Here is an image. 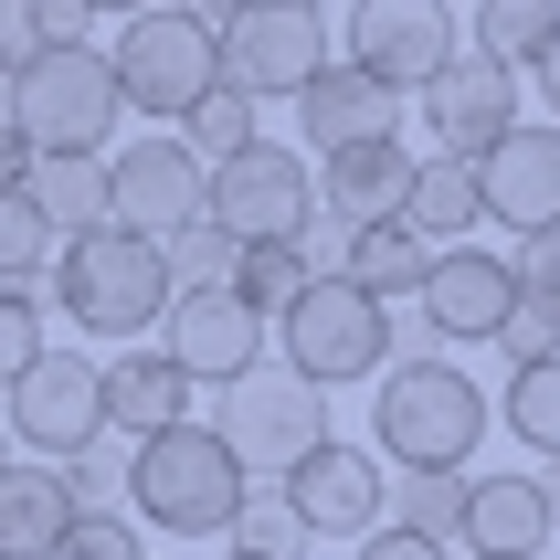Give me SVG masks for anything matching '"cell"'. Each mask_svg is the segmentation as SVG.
<instances>
[{"label": "cell", "mask_w": 560, "mask_h": 560, "mask_svg": "<svg viewBox=\"0 0 560 560\" xmlns=\"http://www.w3.org/2000/svg\"><path fill=\"white\" fill-rule=\"evenodd\" d=\"M254 476L233 466V444L212 423H170V434L127 444V508L138 529H170V539H233Z\"/></svg>", "instance_id": "obj_1"}, {"label": "cell", "mask_w": 560, "mask_h": 560, "mask_svg": "<svg viewBox=\"0 0 560 560\" xmlns=\"http://www.w3.org/2000/svg\"><path fill=\"white\" fill-rule=\"evenodd\" d=\"M487 392H476L444 349H412V360H392V371L371 381V444L392 455V466H455L466 476V455L487 444Z\"/></svg>", "instance_id": "obj_2"}, {"label": "cell", "mask_w": 560, "mask_h": 560, "mask_svg": "<svg viewBox=\"0 0 560 560\" xmlns=\"http://www.w3.org/2000/svg\"><path fill=\"white\" fill-rule=\"evenodd\" d=\"M117 117L127 106H117V74H106V43H43V54L0 85V127H11L32 159H95Z\"/></svg>", "instance_id": "obj_3"}, {"label": "cell", "mask_w": 560, "mask_h": 560, "mask_svg": "<svg viewBox=\"0 0 560 560\" xmlns=\"http://www.w3.org/2000/svg\"><path fill=\"white\" fill-rule=\"evenodd\" d=\"M43 285H54V307L85 328V339H138V328H159L170 317V254L138 244V233H74V244H54V265H43Z\"/></svg>", "instance_id": "obj_4"}, {"label": "cell", "mask_w": 560, "mask_h": 560, "mask_svg": "<svg viewBox=\"0 0 560 560\" xmlns=\"http://www.w3.org/2000/svg\"><path fill=\"white\" fill-rule=\"evenodd\" d=\"M276 339H285V371L307 381V392H328V381H371V371H392V360L423 349L381 296H360V285H339V276H317L307 296L276 317Z\"/></svg>", "instance_id": "obj_5"}, {"label": "cell", "mask_w": 560, "mask_h": 560, "mask_svg": "<svg viewBox=\"0 0 560 560\" xmlns=\"http://www.w3.org/2000/svg\"><path fill=\"white\" fill-rule=\"evenodd\" d=\"M106 74H117V106H138V117H159L170 138H180V117L222 85V43L159 0V11H138V22L106 43Z\"/></svg>", "instance_id": "obj_6"}, {"label": "cell", "mask_w": 560, "mask_h": 560, "mask_svg": "<svg viewBox=\"0 0 560 560\" xmlns=\"http://www.w3.org/2000/svg\"><path fill=\"white\" fill-rule=\"evenodd\" d=\"M212 43H222V85H244L254 106H265V95H307L317 74L339 63V32H328L317 0H244Z\"/></svg>", "instance_id": "obj_7"}, {"label": "cell", "mask_w": 560, "mask_h": 560, "mask_svg": "<svg viewBox=\"0 0 560 560\" xmlns=\"http://www.w3.org/2000/svg\"><path fill=\"white\" fill-rule=\"evenodd\" d=\"M212 434L233 444V466H244L254 487H285V476L328 444V392H307L296 371H276V360H265L254 381H233V392H222V423H212Z\"/></svg>", "instance_id": "obj_8"}, {"label": "cell", "mask_w": 560, "mask_h": 560, "mask_svg": "<svg viewBox=\"0 0 560 560\" xmlns=\"http://www.w3.org/2000/svg\"><path fill=\"white\" fill-rule=\"evenodd\" d=\"M0 434L32 444V455H54V466H74L85 444H106V381H95V360L85 349H43L0 392Z\"/></svg>", "instance_id": "obj_9"}, {"label": "cell", "mask_w": 560, "mask_h": 560, "mask_svg": "<svg viewBox=\"0 0 560 560\" xmlns=\"http://www.w3.org/2000/svg\"><path fill=\"white\" fill-rule=\"evenodd\" d=\"M106 222L170 254L190 222H212V170H201L180 138H138V149L106 159Z\"/></svg>", "instance_id": "obj_10"}, {"label": "cell", "mask_w": 560, "mask_h": 560, "mask_svg": "<svg viewBox=\"0 0 560 560\" xmlns=\"http://www.w3.org/2000/svg\"><path fill=\"white\" fill-rule=\"evenodd\" d=\"M339 54L360 63L371 85H392V95H423V85L444 74V63L466 54V32H455V11H444V0H349Z\"/></svg>", "instance_id": "obj_11"}, {"label": "cell", "mask_w": 560, "mask_h": 560, "mask_svg": "<svg viewBox=\"0 0 560 560\" xmlns=\"http://www.w3.org/2000/svg\"><path fill=\"white\" fill-rule=\"evenodd\" d=\"M212 222L233 244H296L317 222V170L296 149H276V138H254L244 159L212 170Z\"/></svg>", "instance_id": "obj_12"}, {"label": "cell", "mask_w": 560, "mask_h": 560, "mask_svg": "<svg viewBox=\"0 0 560 560\" xmlns=\"http://www.w3.org/2000/svg\"><path fill=\"white\" fill-rule=\"evenodd\" d=\"M265 339H276V328H265L233 285H212V296H170V317H159V360H170L190 392H201V381H212V392L254 381V371H265Z\"/></svg>", "instance_id": "obj_13"}, {"label": "cell", "mask_w": 560, "mask_h": 560, "mask_svg": "<svg viewBox=\"0 0 560 560\" xmlns=\"http://www.w3.org/2000/svg\"><path fill=\"white\" fill-rule=\"evenodd\" d=\"M423 339H455V349H498L508 328V296H518V276H508V254L487 244H444L434 265H423Z\"/></svg>", "instance_id": "obj_14"}, {"label": "cell", "mask_w": 560, "mask_h": 560, "mask_svg": "<svg viewBox=\"0 0 560 560\" xmlns=\"http://www.w3.org/2000/svg\"><path fill=\"white\" fill-rule=\"evenodd\" d=\"M423 127H434V159H466V170H476V159L518 127V74H508V63H487V54L466 43V54L423 85Z\"/></svg>", "instance_id": "obj_15"}, {"label": "cell", "mask_w": 560, "mask_h": 560, "mask_svg": "<svg viewBox=\"0 0 560 560\" xmlns=\"http://www.w3.org/2000/svg\"><path fill=\"white\" fill-rule=\"evenodd\" d=\"M276 498L296 508V529H307V539H349V550H360V539L381 529V498H392V476H381L360 444H339V434H328L307 466L276 487Z\"/></svg>", "instance_id": "obj_16"}, {"label": "cell", "mask_w": 560, "mask_h": 560, "mask_svg": "<svg viewBox=\"0 0 560 560\" xmlns=\"http://www.w3.org/2000/svg\"><path fill=\"white\" fill-rule=\"evenodd\" d=\"M476 201H487V222H508V244L518 233H550L560 222V127H508L498 149L476 159Z\"/></svg>", "instance_id": "obj_17"}, {"label": "cell", "mask_w": 560, "mask_h": 560, "mask_svg": "<svg viewBox=\"0 0 560 560\" xmlns=\"http://www.w3.org/2000/svg\"><path fill=\"white\" fill-rule=\"evenodd\" d=\"M560 529H550V498H539L529 466H487L466 476V560H550Z\"/></svg>", "instance_id": "obj_18"}, {"label": "cell", "mask_w": 560, "mask_h": 560, "mask_svg": "<svg viewBox=\"0 0 560 560\" xmlns=\"http://www.w3.org/2000/svg\"><path fill=\"white\" fill-rule=\"evenodd\" d=\"M402 190H412V149L402 138H360V149H328L317 159V212L328 222H402Z\"/></svg>", "instance_id": "obj_19"}, {"label": "cell", "mask_w": 560, "mask_h": 560, "mask_svg": "<svg viewBox=\"0 0 560 560\" xmlns=\"http://www.w3.org/2000/svg\"><path fill=\"white\" fill-rule=\"evenodd\" d=\"M296 127H307V138H317V159H328V149H360V138H392V127H402V95H392V85H371V74L339 54L307 95H296Z\"/></svg>", "instance_id": "obj_20"}, {"label": "cell", "mask_w": 560, "mask_h": 560, "mask_svg": "<svg viewBox=\"0 0 560 560\" xmlns=\"http://www.w3.org/2000/svg\"><path fill=\"white\" fill-rule=\"evenodd\" d=\"M106 434L117 444H149V434H170V423H190V381L159 360V349H127V360H106Z\"/></svg>", "instance_id": "obj_21"}, {"label": "cell", "mask_w": 560, "mask_h": 560, "mask_svg": "<svg viewBox=\"0 0 560 560\" xmlns=\"http://www.w3.org/2000/svg\"><path fill=\"white\" fill-rule=\"evenodd\" d=\"M74 518L85 508H74L63 466H0V560H54Z\"/></svg>", "instance_id": "obj_22"}, {"label": "cell", "mask_w": 560, "mask_h": 560, "mask_svg": "<svg viewBox=\"0 0 560 560\" xmlns=\"http://www.w3.org/2000/svg\"><path fill=\"white\" fill-rule=\"evenodd\" d=\"M476 222H487V201H476L466 159H412V190H402V233H412V244L444 254V244H466Z\"/></svg>", "instance_id": "obj_23"}, {"label": "cell", "mask_w": 560, "mask_h": 560, "mask_svg": "<svg viewBox=\"0 0 560 560\" xmlns=\"http://www.w3.org/2000/svg\"><path fill=\"white\" fill-rule=\"evenodd\" d=\"M381 529L423 539V550H466V476H455V466H412V476H392Z\"/></svg>", "instance_id": "obj_24"}, {"label": "cell", "mask_w": 560, "mask_h": 560, "mask_svg": "<svg viewBox=\"0 0 560 560\" xmlns=\"http://www.w3.org/2000/svg\"><path fill=\"white\" fill-rule=\"evenodd\" d=\"M22 201L43 212V233H54V244H74V233H106V159H32Z\"/></svg>", "instance_id": "obj_25"}, {"label": "cell", "mask_w": 560, "mask_h": 560, "mask_svg": "<svg viewBox=\"0 0 560 560\" xmlns=\"http://www.w3.org/2000/svg\"><path fill=\"white\" fill-rule=\"evenodd\" d=\"M423 265H434V254L412 244L402 222H360V233H349V254H339V285H360V296H381V307H392V296H412V285H423Z\"/></svg>", "instance_id": "obj_26"}, {"label": "cell", "mask_w": 560, "mask_h": 560, "mask_svg": "<svg viewBox=\"0 0 560 560\" xmlns=\"http://www.w3.org/2000/svg\"><path fill=\"white\" fill-rule=\"evenodd\" d=\"M487 63H508V74H529L539 54L560 43V0H476V32H466Z\"/></svg>", "instance_id": "obj_27"}, {"label": "cell", "mask_w": 560, "mask_h": 560, "mask_svg": "<svg viewBox=\"0 0 560 560\" xmlns=\"http://www.w3.org/2000/svg\"><path fill=\"white\" fill-rule=\"evenodd\" d=\"M307 285H317V276H307V254H296V244H244V265H233V296H244L265 328H276Z\"/></svg>", "instance_id": "obj_28"}, {"label": "cell", "mask_w": 560, "mask_h": 560, "mask_svg": "<svg viewBox=\"0 0 560 560\" xmlns=\"http://www.w3.org/2000/svg\"><path fill=\"white\" fill-rule=\"evenodd\" d=\"M180 149L201 159V170L244 159V149H254V95H244V85H212V95H201V106L180 117Z\"/></svg>", "instance_id": "obj_29"}, {"label": "cell", "mask_w": 560, "mask_h": 560, "mask_svg": "<svg viewBox=\"0 0 560 560\" xmlns=\"http://www.w3.org/2000/svg\"><path fill=\"white\" fill-rule=\"evenodd\" d=\"M508 444H529L560 466V360H529V371H508Z\"/></svg>", "instance_id": "obj_30"}, {"label": "cell", "mask_w": 560, "mask_h": 560, "mask_svg": "<svg viewBox=\"0 0 560 560\" xmlns=\"http://www.w3.org/2000/svg\"><path fill=\"white\" fill-rule=\"evenodd\" d=\"M233 265H244V244H233L222 222H190L180 244H170V285H180V296H212V285H233Z\"/></svg>", "instance_id": "obj_31"}, {"label": "cell", "mask_w": 560, "mask_h": 560, "mask_svg": "<svg viewBox=\"0 0 560 560\" xmlns=\"http://www.w3.org/2000/svg\"><path fill=\"white\" fill-rule=\"evenodd\" d=\"M233 550H244V560H296V550H307V529H296V508H285L276 487H254L244 518H233Z\"/></svg>", "instance_id": "obj_32"}, {"label": "cell", "mask_w": 560, "mask_h": 560, "mask_svg": "<svg viewBox=\"0 0 560 560\" xmlns=\"http://www.w3.org/2000/svg\"><path fill=\"white\" fill-rule=\"evenodd\" d=\"M498 349H508V371H529V360H560V296H508V328H498Z\"/></svg>", "instance_id": "obj_33"}, {"label": "cell", "mask_w": 560, "mask_h": 560, "mask_svg": "<svg viewBox=\"0 0 560 560\" xmlns=\"http://www.w3.org/2000/svg\"><path fill=\"white\" fill-rule=\"evenodd\" d=\"M43 349H54L43 339V296H32V285H0V392H11Z\"/></svg>", "instance_id": "obj_34"}, {"label": "cell", "mask_w": 560, "mask_h": 560, "mask_svg": "<svg viewBox=\"0 0 560 560\" xmlns=\"http://www.w3.org/2000/svg\"><path fill=\"white\" fill-rule=\"evenodd\" d=\"M43 265H54V233H43V212L11 190V201H0V285H32Z\"/></svg>", "instance_id": "obj_35"}, {"label": "cell", "mask_w": 560, "mask_h": 560, "mask_svg": "<svg viewBox=\"0 0 560 560\" xmlns=\"http://www.w3.org/2000/svg\"><path fill=\"white\" fill-rule=\"evenodd\" d=\"M63 487H74V508H85V518H117V498H127V444H117V434L85 444V455L63 466Z\"/></svg>", "instance_id": "obj_36"}, {"label": "cell", "mask_w": 560, "mask_h": 560, "mask_svg": "<svg viewBox=\"0 0 560 560\" xmlns=\"http://www.w3.org/2000/svg\"><path fill=\"white\" fill-rule=\"evenodd\" d=\"M54 560H149V550H138V518H74Z\"/></svg>", "instance_id": "obj_37"}, {"label": "cell", "mask_w": 560, "mask_h": 560, "mask_svg": "<svg viewBox=\"0 0 560 560\" xmlns=\"http://www.w3.org/2000/svg\"><path fill=\"white\" fill-rule=\"evenodd\" d=\"M508 276L529 285V296H560V222H550V233H518V254H508Z\"/></svg>", "instance_id": "obj_38"}, {"label": "cell", "mask_w": 560, "mask_h": 560, "mask_svg": "<svg viewBox=\"0 0 560 560\" xmlns=\"http://www.w3.org/2000/svg\"><path fill=\"white\" fill-rule=\"evenodd\" d=\"M32 54H43V32H32V0H0V85H11Z\"/></svg>", "instance_id": "obj_39"}, {"label": "cell", "mask_w": 560, "mask_h": 560, "mask_svg": "<svg viewBox=\"0 0 560 560\" xmlns=\"http://www.w3.org/2000/svg\"><path fill=\"white\" fill-rule=\"evenodd\" d=\"M32 32L43 43H85V0H32Z\"/></svg>", "instance_id": "obj_40"}, {"label": "cell", "mask_w": 560, "mask_h": 560, "mask_svg": "<svg viewBox=\"0 0 560 560\" xmlns=\"http://www.w3.org/2000/svg\"><path fill=\"white\" fill-rule=\"evenodd\" d=\"M360 560H455V550H423V539H402V529H371Z\"/></svg>", "instance_id": "obj_41"}, {"label": "cell", "mask_w": 560, "mask_h": 560, "mask_svg": "<svg viewBox=\"0 0 560 560\" xmlns=\"http://www.w3.org/2000/svg\"><path fill=\"white\" fill-rule=\"evenodd\" d=\"M32 180V149H22V138H11V127H0V201H11V190H22Z\"/></svg>", "instance_id": "obj_42"}, {"label": "cell", "mask_w": 560, "mask_h": 560, "mask_svg": "<svg viewBox=\"0 0 560 560\" xmlns=\"http://www.w3.org/2000/svg\"><path fill=\"white\" fill-rule=\"evenodd\" d=\"M170 11H180V22H201V32H222L233 11H244V0H170Z\"/></svg>", "instance_id": "obj_43"}, {"label": "cell", "mask_w": 560, "mask_h": 560, "mask_svg": "<svg viewBox=\"0 0 560 560\" xmlns=\"http://www.w3.org/2000/svg\"><path fill=\"white\" fill-rule=\"evenodd\" d=\"M529 74H539V95H550V117H560V43H550V54L529 63Z\"/></svg>", "instance_id": "obj_44"}, {"label": "cell", "mask_w": 560, "mask_h": 560, "mask_svg": "<svg viewBox=\"0 0 560 560\" xmlns=\"http://www.w3.org/2000/svg\"><path fill=\"white\" fill-rule=\"evenodd\" d=\"M85 11H127V22H138V11H159V0H85Z\"/></svg>", "instance_id": "obj_45"}, {"label": "cell", "mask_w": 560, "mask_h": 560, "mask_svg": "<svg viewBox=\"0 0 560 560\" xmlns=\"http://www.w3.org/2000/svg\"><path fill=\"white\" fill-rule=\"evenodd\" d=\"M539 498H550V529H560V466H550V476H539Z\"/></svg>", "instance_id": "obj_46"}, {"label": "cell", "mask_w": 560, "mask_h": 560, "mask_svg": "<svg viewBox=\"0 0 560 560\" xmlns=\"http://www.w3.org/2000/svg\"><path fill=\"white\" fill-rule=\"evenodd\" d=\"M0 466H11V434H0Z\"/></svg>", "instance_id": "obj_47"}, {"label": "cell", "mask_w": 560, "mask_h": 560, "mask_svg": "<svg viewBox=\"0 0 560 560\" xmlns=\"http://www.w3.org/2000/svg\"><path fill=\"white\" fill-rule=\"evenodd\" d=\"M222 560H244V550H222Z\"/></svg>", "instance_id": "obj_48"}, {"label": "cell", "mask_w": 560, "mask_h": 560, "mask_svg": "<svg viewBox=\"0 0 560 560\" xmlns=\"http://www.w3.org/2000/svg\"><path fill=\"white\" fill-rule=\"evenodd\" d=\"M455 560H466V550H455Z\"/></svg>", "instance_id": "obj_49"}, {"label": "cell", "mask_w": 560, "mask_h": 560, "mask_svg": "<svg viewBox=\"0 0 560 560\" xmlns=\"http://www.w3.org/2000/svg\"><path fill=\"white\" fill-rule=\"evenodd\" d=\"M550 560H560V550H550Z\"/></svg>", "instance_id": "obj_50"}]
</instances>
